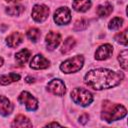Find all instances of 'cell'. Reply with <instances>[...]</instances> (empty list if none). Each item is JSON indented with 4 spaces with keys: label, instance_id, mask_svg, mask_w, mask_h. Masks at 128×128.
<instances>
[{
    "label": "cell",
    "instance_id": "obj_13",
    "mask_svg": "<svg viewBox=\"0 0 128 128\" xmlns=\"http://www.w3.org/2000/svg\"><path fill=\"white\" fill-rule=\"evenodd\" d=\"M24 40V35L20 32H13L6 38V43L10 48L19 46Z\"/></svg>",
    "mask_w": 128,
    "mask_h": 128
},
{
    "label": "cell",
    "instance_id": "obj_18",
    "mask_svg": "<svg viewBox=\"0 0 128 128\" xmlns=\"http://www.w3.org/2000/svg\"><path fill=\"white\" fill-rule=\"evenodd\" d=\"M113 11V7L110 3H105V4H102V5H99L97 7V10H96V13L99 17H106V16H109Z\"/></svg>",
    "mask_w": 128,
    "mask_h": 128
},
{
    "label": "cell",
    "instance_id": "obj_4",
    "mask_svg": "<svg viewBox=\"0 0 128 128\" xmlns=\"http://www.w3.org/2000/svg\"><path fill=\"white\" fill-rule=\"evenodd\" d=\"M83 64H84V57L82 55H76L72 58L65 60L60 65V69L63 73L66 74L75 73L83 67Z\"/></svg>",
    "mask_w": 128,
    "mask_h": 128
},
{
    "label": "cell",
    "instance_id": "obj_3",
    "mask_svg": "<svg viewBox=\"0 0 128 128\" xmlns=\"http://www.w3.org/2000/svg\"><path fill=\"white\" fill-rule=\"evenodd\" d=\"M71 98L74 101L75 104H78L80 106H88L93 101V95L91 92H89L87 89L82 87L74 88L71 91Z\"/></svg>",
    "mask_w": 128,
    "mask_h": 128
},
{
    "label": "cell",
    "instance_id": "obj_16",
    "mask_svg": "<svg viewBox=\"0 0 128 128\" xmlns=\"http://www.w3.org/2000/svg\"><path fill=\"white\" fill-rule=\"evenodd\" d=\"M11 126L12 127H32V123L26 116L20 114L15 117Z\"/></svg>",
    "mask_w": 128,
    "mask_h": 128
},
{
    "label": "cell",
    "instance_id": "obj_14",
    "mask_svg": "<svg viewBox=\"0 0 128 128\" xmlns=\"http://www.w3.org/2000/svg\"><path fill=\"white\" fill-rule=\"evenodd\" d=\"M90 0H73L72 7L77 12H86L91 7Z\"/></svg>",
    "mask_w": 128,
    "mask_h": 128
},
{
    "label": "cell",
    "instance_id": "obj_15",
    "mask_svg": "<svg viewBox=\"0 0 128 128\" xmlns=\"http://www.w3.org/2000/svg\"><path fill=\"white\" fill-rule=\"evenodd\" d=\"M30 56H31V52L28 49L24 48V49L20 50L19 52H17L15 54V61L17 62L18 65L22 66V65H24L29 60Z\"/></svg>",
    "mask_w": 128,
    "mask_h": 128
},
{
    "label": "cell",
    "instance_id": "obj_25",
    "mask_svg": "<svg viewBox=\"0 0 128 128\" xmlns=\"http://www.w3.org/2000/svg\"><path fill=\"white\" fill-rule=\"evenodd\" d=\"M115 40L118 43H120L124 46H127V29H125L124 31L119 32L118 34H116L115 35Z\"/></svg>",
    "mask_w": 128,
    "mask_h": 128
},
{
    "label": "cell",
    "instance_id": "obj_23",
    "mask_svg": "<svg viewBox=\"0 0 128 128\" xmlns=\"http://www.w3.org/2000/svg\"><path fill=\"white\" fill-rule=\"evenodd\" d=\"M88 24H89V22H88L87 19L81 18V19H79V20H77L75 22L73 29L75 31H82V30H84V29H86L88 27Z\"/></svg>",
    "mask_w": 128,
    "mask_h": 128
},
{
    "label": "cell",
    "instance_id": "obj_17",
    "mask_svg": "<svg viewBox=\"0 0 128 128\" xmlns=\"http://www.w3.org/2000/svg\"><path fill=\"white\" fill-rule=\"evenodd\" d=\"M20 80V75L16 73H9L0 76V84L1 85H9L13 82Z\"/></svg>",
    "mask_w": 128,
    "mask_h": 128
},
{
    "label": "cell",
    "instance_id": "obj_27",
    "mask_svg": "<svg viewBox=\"0 0 128 128\" xmlns=\"http://www.w3.org/2000/svg\"><path fill=\"white\" fill-rule=\"evenodd\" d=\"M25 81H26L27 83H34V82H35V79H34L33 77L27 76V77H26V79H25Z\"/></svg>",
    "mask_w": 128,
    "mask_h": 128
},
{
    "label": "cell",
    "instance_id": "obj_19",
    "mask_svg": "<svg viewBox=\"0 0 128 128\" xmlns=\"http://www.w3.org/2000/svg\"><path fill=\"white\" fill-rule=\"evenodd\" d=\"M75 44H76L75 39H74L73 37H68V38L64 41V43H63V45H62L61 53H63V54H67L68 52H70V51L74 48Z\"/></svg>",
    "mask_w": 128,
    "mask_h": 128
},
{
    "label": "cell",
    "instance_id": "obj_10",
    "mask_svg": "<svg viewBox=\"0 0 128 128\" xmlns=\"http://www.w3.org/2000/svg\"><path fill=\"white\" fill-rule=\"evenodd\" d=\"M113 53V46L110 44H103L101 45L95 52V59L102 61L110 58Z\"/></svg>",
    "mask_w": 128,
    "mask_h": 128
},
{
    "label": "cell",
    "instance_id": "obj_21",
    "mask_svg": "<svg viewBox=\"0 0 128 128\" xmlns=\"http://www.w3.org/2000/svg\"><path fill=\"white\" fill-rule=\"evenodd\" d=\"M41 36V32L38 28H30L27 31V37L32 41V42H37L38 39Z\"/></svg>",
    "mask_w": 128,
    "mask_h": 128
},
{
    "label": "cell",
    "instance_id": "obj_5",
    "mask_svg": "<svg viewBox=\"0 0 128 128\" xmlns=\"http://www.w3.org/2000/svg\"><path fill=\"white\" fill-rule=\"evenodd\" d=\"M18 101L21 104H23L26 107V109L29 111H35L38 108L37 99L27 91H23L20 93V95L18 96Z\"/></svg>",
    "mask_w": 128,
    "mask_h": 128
},
{
    "label": "cell",
    "instance_id": "obj_20",
    "mask_svg": "<svg viewBox=\"0 0 128 128\" xmlns=\"http://www.w3.org/2000/svg\"><path fill=\"white\" fill-rule=\"evenodd\" d=\"M5 11H6V13L8 15L18 16L24 11V7L21 6V5H14V6H11V7H7Z\"/></svg>",
    "mask_w": 128,
    "mask_h": 128
},
{
    "label": "cell",
    "instance_id": "obj_24",
    "mask_svg": "<svg viewBox=\"0 0 128 128\" xmlns=\"http://www.w3.org/2000/svg\"><path fill=\"white\" fill-rule=\"evenodd\" d=\"M118 61L120 63L121 68L126 71L127 70V49L120 52V54L118 55Z\"/></svg>",
    "mask_w": 128,
    "mask_h": 128
},
{
    "label": "cell",
    "instance_id": "obj_2",
    "mask_svg": "<svg viewBox=\"0 0 128 128\" xmlns=\"http://www.w3.org/2000/svg\"><path fill=\"white\" fill-rule=\"evenodd\" d=\"M127 114L126 108L121 104H114L111 101H104L102 104L101 118L106 122H112L124 118Z\"/></svg>",
    "mask_w": 128,
    "mask_h": 128
},
{
    "label": "cell",
    "instance_id": "obj_8",
    "mask_svg": "<svg viewBox=\"0 0 128 128\" xmlns=\"http://www.w3.org/2000/svg\"><path fill=\"white\" fill-rule=\"evenodd\" d=\"M47 90L56 96H63L66 92V87L61 79H53L47 84Z\"/></svg>",
    "mask_w": 128,
    "mask_h": 128
},
{
    "label": "cell",
    "instance_id": "obj_26",
    "mask_svg": "<svg viewBox=\"0 0 128 128\" xmlns=\"http://www.w3.org/2000/svg\"><path fill=\"white\" fill-rule=\"evenodd\" d=\"M88 119H89V115H88L87 113H83V114L79 117V122H80L81 124H85V123L88 121Z\"/></svg>",
    "mask_w": 128,
    "mask_h": 128
},
{
    "label": "cell",
    "instance_id": "obj_6",
    "mask_svg": "<svg viewBox=\"0 0 128 128\" xmlns=\"http://www.w3.org/2000/svg\"><path fill=\"white\" fill-rule=\"evenodd\" d=\"M71 20V12L67 7H60L54 12V21L58 25H66Z\"/></svg>",
    "mask_w": 128,
    "mask_h": 128
},
{
    "label": "cell",
    "instance_id": "obj_22",
    "mask_svg": "<svg viewBox=\"0 0 128 128\" xmlns=\"http://www.w3.org/2000/svg\"><path fill=\"white\" fill-rule=\"evenodd\" d=\"M123 24V19L120 17H114L112 18V20H110L109 24H108V28L110 30H117L119 29Z\"/></svg>",
    "mask_w": 128,
    "mask_h": 128
},
{
    "label": "cell",
    "instance_id": "obj_7",
    "mask_svg": "<svg viewBox=\"0 0 128 128\" xmlns=\"http://www.w3.org/2000/svg\"><path fill=\"white\" fill-rule=\"evenodd\" d=\"M32 18L36 22H43L48 18L49 15V8L45 5L37 4L33 7L32 12H31Z\"/></svg>",
    "mask_w": 128,
    "mask_h": 128
},
{
    "label": "cell",
    "instance_id": "obj_1",
    "mask_svg": "<svg viewBox=\"0 0 128 128\" xmlns=\"http://www.w3.org/2000/svg\"><path fill=\"white\" fill-rule=\"evenodd\" d=\"M123 78L124 74L122 72H116L106 68H98L86 73L84 83L94 90H103L117 86Z\"/></svg>",
    "mask_w": 128,
    "mask_h": 128
},
{
    "label": "cell",
    "instance_id": "obj_12",
    "mask_svg": "<svg viewBox=\"0 0 128 128\" xmlns=\"http://www.w3.org/2000/svg\"><path fill=\"white\" fill-rule=\"evenodd\" d=\"M13 104L10 102V100L5 96L0 95V115L5 117L10 115L13 111Z\"/></svg>",
    "mask_w": 128,
    "mask_h": 128
},
{
    "label": "cell",
    "instance_id": "obj_28",
    "mask_svg": "<svg viewBox=\"0 0 128 128\" xmlns=\"http://www.w3.org/2000/svg\"><path fill=\"white\" fill-rule=\"evenodd\" d=\"M46 126H59V124L56 122H53V123H48Z\"/></svg>",
    "mask_w": 128,
    "mask_h": 128
},
{
    "label": "cell",
    "instance_id": "obj_30",
    "mask_svg": "<svg viewBox=\"0 0 128 128\" xmlns=\"http://www.w3.org/2000/svg\"><path fill=\"white\" fill-rule=\"evenodd\" d=\"M3 62H4V60H3V58L2 57H0V67L3 65Z\"/></svg>",
    "mask_w": 128,
    "mask_h": 128
},
{
    "label": "cell",
    "instance_id": "obj_29",
    "mask_svg": "<svg viewBox=\"0 0 128 128\" xmlns=\"http://www.w3.org/2000/svg\"><path fill=\"white\" fill-rule=\"evenodd\" d=\"M6 2L8 3H13V2H17V1H20V0H5Z\"/></svg>",
    "mask_w": 128,
    "mask_h": 128
},
{
    "label": "cell",
    "instance_id": "obj_9",
    "mask_svg": "<svg viewBox=\"0 0 128 128\" xmlns=\"http://www.w3.org/2000/svg\"><path fill=\"white\" fill-rule=\"evenodd\" d=\"M45 42L48 50H54L61 42V35L58 32L50 31L45 37Z\"/></svg>",
    "mask_w": 128,
    "mask_h": 128
},
{
    "label": "cell",
    "instance_id": "obj_11",
    "mask_svg": "<svg viewBox=\"0 0 128 128\" xmlns=\"http://www.w3.org/2000/svg\"><path fill=\"white\" fill-rule=\"evenodd\" d=\"M49 64H50V62L48 59H46L41 54H37L32 58V60L30 62V67L32 69H35V70H40V69L48 68Z\"/></svg>",
    "mask_w": 128,
    "mask_h": 128
}]
</instances>
